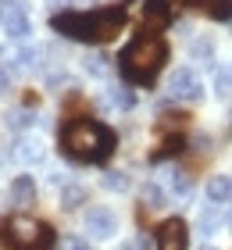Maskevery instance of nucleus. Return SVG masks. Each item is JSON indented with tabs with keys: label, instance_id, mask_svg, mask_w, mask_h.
Segmentation results:
<instances>
[{
	"label": "nucleus",
	"instance_id": "393cba45",
	"mask_svg": "<svg viewBox=\"0 0 232 250\" xmlns=\"http://www.w3.org/2000/svg\"><path fill=\"white\" fill-rule=\"evenodd\" d=\"M61 250H89V243H86V240H79V236H68V240L61 243Z\"/></svg>",
	"mask_w": 232,
	"mask_h": 250
},
{
	"label": "nucleus",
	"instance_id": "ddd939ff",
	"mask_svg": "<svg viewBox=\"0 0 232 250\" xmlns=\"http://www.w3.org/2000/svg\"><path fill=\"white\" fill-rule=\"evenodd\" d=\"M229 197H232V179L229 175H211V183H207V200L225 204Z\"/></svg>",
	"mask_w": 232,
	"mask_h": 250
},
{
	"label": "nucleus",
	"instance_id": "9b49d317",
	"mask_svg": "<svg viewBox=\"0 0 232 250\" xmlns=\"http://www.w3.org/2000/svg\"><path fill=\"white\" fill-rule=\"evenodd\" d=\"M32 200H36V186H32V179H29V175H18L15 183H11V204L29 208Z\"/></svg>",
	"mask_w": 232,
	"mask_h": 250
},
{
	"label": "nucleus",
	"instance_id": "f8f14e48",
	"mask_svg": "<svg viewBox=\"0 0 232 250\" xmlns=\"http://www.w3.org/2000/svg\"><path fill=\"white\" fill-rule=\"evenodd\" d=\"M196 7L214 21H232V0H196Z\"/></svg>",
	"mask_w": 232,
	"mask_h": 250
},
{
	"label": "nucleus",
	"instance_id": "412c9836",
	"mask_svg": "<svg viewBox=\"0 0 232 250\" xmlns=\"http://www.w3.org/2000/svg\"><path fill=\"white\" fill-rule=\"evenodd\" d=\"M171 193H175V197H190L193 193V179L186 172H171Z\"/></svg>",
	"mask_w": 232,
	"mask_h": 250
},
{
	"label": "nucleus",
	"instance_id": "f257e3e1",
	"mask_svg": "<svg viewBox=\"0 0 232 250\" xmlns=\"http://www.w3.org/2000/svg\"><path fill=\"white\" fill-rule=\"evenodd\" d=\"M129 21V11L122 4L114 7H97V11H64L54 15L50 25L68 40H83V43H107L122 32V25Z\"/></svg>",
	"mask_w": 232,
	"mask_h": 250
},
{
	"label": "nucleus",
	"instance_id": "7ed1b4c3",
	"mask_svg": "<svg viewBox=\"0 0 232 250\" xmlns=\"http://www.w3.org/2000/svg\"><path fill=\"white\" fill-rule=\"evenodd\" d=\"M168 61V43L157 32H139V36L122 50L118 68L122 75L136 86H154V79L161 75V68Z\"/></svg>",
	"mask_w": 232,
	"mask_h": 250
},
{
	"label": "nucleus",
	"instance_id": "20e7f679",
	"mask_svg": "<svg viewBox=\"0 0 232 250\" xmlns=\"http://www.w3.org/2000/svg\"><path fill=\"white\" fill-rule=\"evenodd\" d=\"M11 240H15L18 250H54L57 236L46 222L36 218H15L11 222Z\"/></svg>",
	"mask_w": 232,
	"mask_h": 250
},
{
	"label": "nucleus",
	"instance_id": "a878e982",
	"mask_svg": "<svg viewBox=\"0 0 232 250\" xmlns=\"http://www.w3.org/2000/svg\"><path fill=\"white\" fill-rule=\"evenodd\" d=\"M7 125H15V129H25V125H32V115H25V111H18L15 118H7Z\"/></svg>",
	"mask_w": 232,
	"mask_h": 250
},
{
	"label": "nucleus",
	"instance_id": "2eb2a0df",
	"mask_svg": "<svg viewBox=\"0 0 232 250\" xmlns=\"http://www.w3.org/2000/svg\"><path fill=\"white\" fill-rule=\"evenodd\" d=\"M86 186H79V183H68L64 189H61V208L64 211H72V208H79V204H86Z\"/></svg>",
	"mask_w": 232,
	"mask_h": 250
},
{
	"label": "nucleus",
	"instance_id": "a211bd4d",
	"mask_svg": "<svg viewBox=\"0 0 232 250\" xmlns=\"http://www.w3.org/2000/svg\"><path fill=\"white\" fill-rule=\"evenodd\" d=\"M218 225H222V204H211V208L200 214V232H204V236H211Z\"/></svg>",
	"mask_w": 232,
	"mask_h": 250
},
{
	"label": "nucleus",
	"instance_id": "f3484780",
	"mask_svg": "<svg viewBox=\"0 0 232 250\" xmlns=\"http://www.w3.org/2000/svg\"><path fill=\"white\" fill-rule=\"evenodd\" d=\"M214 97L218 100L232 97V68H218V72H214Z\"/></svg>",
	"mask_w": 232,
	"mask_h": 250
},
{
	"label": "nucleus",
	"instance_id": "423d86ee",
	"mask_svg": "<svg viewBox=\"0 0 232 250\" xmlns=\"http://www.w3.org/2000/svg\"><path fill=\"white\" fill-rule=\"evenodd\" d=\"M83 232L89 236V240H111V236L118 232V214H114L111 208H93V211H86Z\"/></svg>",
	"mask_w": 232,
	"mask_h": 250
},
{
	"label": "nucleus",
	"instance_id": "dca6fc26",
	"mask_svg": "<svg viewBox=\"0 0 232 250\" xmlns=\"http://www.w3.org/2000/svg\"><path fill=\"white\" fill-rule=\"evenodd\" d=\"M190 58H193V61H211V58H214V40H211V36L193 40V43H190Z\"/></svg>",
	"mask_w": 232,
	"mask_h": 250
},
{
	"label": "nucleus",
	"instance_id": "b1692460",
	"mask_svg": "<svg viewBox=\"0 0 232 250\" xmlns=\"http://www.w3.org/2000/svg\"><path fill=\"white\" fill-rule=\"evenodd\" d=\"M122 250H150V240L147 236H132V240H125Z\"/></svg>",
	"mask_w": 232,
	"mask_h": 250
},
{
	"label": "nucleus",
	"instance_id": "f03ea898",
	"mask_svg": "<svg viewBox=\"0 0 232 250\" xmlns=\"http://www.w3.org/2000/svg\"><path fill=\"white\" fill-rule=\"evenodd\" d=\"M114 143H118L114 129H107L104 122H93V118H75L61 129V150H64V157H72L79 165L107 161L114 154Z\"/></svg>",
	"mask_w": 232,
	"mask_h": 250
},
{
	"label": "nucleus",
	"instance_id": "6e6552de",
	"mask_svg": "<svg viewBox=\"0 0 232 250\" xmlns=\"http://www.w3.org/2000/svg\"><path fill=\"white\" fill-rule=\"evenodd\" d=\"M0 25H4V32L11 40H29V32H32V21H29L21 4H4L0 7Z\"/></svg>",
	"mask_w": 232,
	"mask_h": 250
},
{
	"label": "nucleus",
	"instance_id": "6ab92c4d",
	"mask_svg": "<svg viewBox=\"0 0 232 250\" xmlns=\"http://www.w3.org/2000/svg\"><path fill=\"white\" fill-rule=\"evenodd\" d=\"M100 186L111 189V193H125V189H129V175H125V172H104Z\"/></svg>",
	"mask_w": 232,
	"mask_h": 250
},
{
	"label": "nucleus",
	"instance_id": "aec40b11",
	"mask_svg": "<svg viewBox=\"0 0 232 250\" xmlns=\"http://www.w3.org/2000/svg\"><path fill=\"white\" fill-rule=\"evenodd\" d=\"M143 208H165V189H161V186H154V183H147L143 186Z\"/></svg>",
	"mask_w": 232,
	"mask_h": 250
},
{
	"label": "nucleus",
	"instance_id": "4468645a",
	"mask_svg": "<svg viewBox=\"0 0 232 250\" xmlns=\"http://www.w3.org/2000/svg\"><path fill=\"white\" fill-rule=\"evenodd\" d=\"M104 100H111L118 111H129V107H136V93L132 89H125V86H111L107 93H104Z\"/></svg>",
	"mask_w": 232,
	"mask_h": 250
},
{
	"label": "nucleus",
	"instance_id": "9d476101",
	"mask_svg": "<svg viewBox=\"0 0 232 250\" xmlns=\"http://www.w3.org/2000/svg\"><path fill=\"white\" fill-rule=\"evenodd\" d=\"M143 18H147V25H168L171 18H175V0H147L143 4Z\"/></svg>",
	"mask_w": 232,
	"mask_h": 250
},
{
	"label": "nucleus",
	"instance_id": "1a4fd4ad",
	"mask_svg": "<svg viewBox=\"0 0 232 250\" xmlns=\"http://www.w3.org/2000/svg\"><path fill=\"white\" fill-rule=\"evenodd\" d=\"M43 157H46L43 140H40V136H32V132H25V136L18 140V146H15V161L25 165V168H32V165H40Z\"/></svg>",
	"mask_w": 232,
	"mask_h": 250
},
{
	"label": "nucleus",
	"instance_id": "bb28decb",
	"mask_svg": "<svg viewBox=\"0 0 232 250\" xmlns=\"http://www.w3.org/2000/svg\"><path fill=\"white\" fill-rule=\"evenodd\" d=\"M0 250H18L15 240H11V229H0Z\"/></svg>",
	"mask_w": 232,
	"mask_h": 250
},
{
	"label": "nucleus",
	"instance_id": "4be33fe9",
	"mask_svg": "<svg viewBox=\"0 0 232 250\" xmlns=\"http://www.w3.org/2000/svg\"><path fill=\"white\" fill-rule=\"evenodd\" d=\"M83 68H86L89 75H104V72H107V58H104V54H86Z\"/></svg>",
	"mask_w": 232,
	"mask_h": 250
},
{
	"label": "nucleus",
	"instance_id": "5701e85b",
	"mask_svg": "<svg viewBox=\"0 0 232 250\" xmlns=\"http://www.w3.org/2000/svg\"><path fill=\"white\" fill-rule=\"evenodd\" d=\"M36 58H40V50H36V47H25V50L15 58V68H32V64H36Z\"/></svg>",
	"mask_w": 232,
	"mask_h": 250
},
{
	"label": "nucleus",
	"instance_id": "cd10ccee",
	"mask_svg": "<svg viewBox=\"0 0 232 250\" xmlns=\"http://www.w3.org/2000/svg\"><path fill=\"white\" fill-rule=\"evenodd\" d=\"M7 86H11V75H7V68L0 64V93H7Z\"/></svg>",
	"mask_w": 232,
	"mask_h": 250
},
{
	"label": "nucleus",
	"instance_id": "0eeeda50",
	"mask_svg": "<svg viewBox=\"0 0 232 250\" xmlns=\"http://www.w3.org/2000/svg\"><path fill=\"white\" fill-rule=\"evenodd\" d=\"M157 250H190V225L182 218H165L157 225Z\"/></svg>",
	"mask_w": 232,
	"mask_h": 250
},
{
	"label": "nucleus",
	"instance_id": "39448f33",
	"mask_svg": "<svg viewBox=\"0 0 232 250\" xmlns=\"http://www.w3.org/2000/svg\"><path fill=\"white\" fill-rule=\"evenodd\" d=\"M165 93L171 100H200L204 97V83H200V75H196L193 68H175V72L168 75Z\"/></svg>",
	"mask_w": 232,
	"mask_h": 250
}]
</instances>
